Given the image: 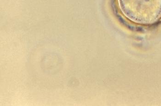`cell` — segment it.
<instances>
[{
	"instance_id": "6da1fadb",
	"label": "cell",
	"mask_w": 161,
	"mask_h": 106,
	"mask_svg": "<svg viewBox=\"0 0 161 106\" xmlns=\"http://www.w3.org/2000/svg\"><path fill=\"white\" fill-rule=\"evenodd\" d=\"M125 17L141 24L154 23L161 17V0H118Z\"/></svg>"
}]
</instances>
